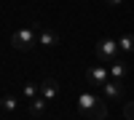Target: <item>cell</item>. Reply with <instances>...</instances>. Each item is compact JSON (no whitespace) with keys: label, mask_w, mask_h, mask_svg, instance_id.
Here are the masks:
<instances>
[{"label":"cell","mask_w":134,"mask_h":120,"mask_svg":"<svg viewBox=\"0 0 134 120\" xmlns=\"http://www.w3.org/2000/svg\"><path fill=\"white\" fill-rule=\"evenodd\" d=\"M35 43H38V32L32 27H21V29H16L14 35H11V46L16 51H30Z\"/></svg>","instance_id":"1"},{"label":"cell","mask_w":134,"mask_h":120,"mask_svg":"<svg viewBox=\"0 0 134 120\" xmlns=\"http://www.w3.org/2000/svg\"><path fill=\"white\" fill-rule=\"evenodd\" d=\"M118 40H110V37H105V40H99L97 43V59L99 61H105V64H113V61H118Z\"/></svg>","instance_id":"2"},{"label":"cell","mask_w":134,"mask_h":120,"mask_svg":"<svg viewBox=\"0 0 134 120\" xmlns=\"http://www.w3.org/2000/svg\"><path fill=\"white\" fill-rule=\"evenodd\" d=\"M110 80V70L107 67H102V64H97V67H91V70H86V83L88 85H102Z\"/></svg>","instance_id":"3"},{"label":"cell","mask_w":134,"mask_h":120,"mask_svg":"<svg viewBox=\"0 0 134 120\" xmlns=\"http://www.w3.org/2000/svg\"><path fill=\"white\" fill-rule=\"evenodd\" d=\"M99 102H102V99H99V96H97L94 91H83L81 96H78V112H81V115L86 117V115L91 112V110H94V107H97Z\"/></svg>","instance_id":"4"},{"label":"cell","mask_w":134,"mask_h":120,"mask_svg":"<svg viewBox=\"0 0 134 120\" xmlns=\"http://www.w3.org/2000/svg\"><path fill=\"white\" fill-rule=\"evenodd\" d=\"M102 93H105L107 102H118L121 96H124V85H121V80H113V78H110V80L102 85Z\"/></svg>","instance_id":"5"},{"label":"cell","mask_w":134,"mask_h":120,"mask_svg":"<svg viewBox=\"0 0 134 120\" xmlns=\"http://www.w3.org/2000/svg\"><path fill=\"white\" fill-rule=\"evenodd\" d=\"M57 93H59V83L54 80V78H46L40 83V96L46 102H51V99H57Z\"/></svg>","instance_id":"6"},{"label":"cell","mask_w":134,"mask_h":120,"mask_svg":"<svg viewBox=\"0 0 134 120\" xmlns=\"http://www.w3.org/2000/svg\"><path fill=\"white\" fill-rule=\"evenodd\" d=\"M126 75H129V64L126 61H113L110 64V78L113 80H124Z\"/></svg>","instance_id":"7"},{"label":"cell","mask_w":134,"mask_h":120,"mask_svg":"<svg viewBox=\"0 0 134 120\" xmlns=\"http://www.w3.org/2000/svg\"><path fill=\"white\" fill-rule=\"evenodd\" d=\"M38 43H40V46H46V48H51V46H57V43H59V35H57V32H51V29H40V32H38Z\"/></svg>","instance_id":"8"},{"label":"cell","mask_w":134,"mask_h":120,"mask_svg":"<svg viewBox=\"0 0 134 120\" xmlns=\"http://www.w3.org/2000/svg\"><path fill=\"white\" fill-rule=\"evenodd\" d=\"M86 117H88V120H105V117H107V104H105V102H99V104H97Z\"/></svg>","instance_id":"9"},{"label":"cell","mask_w":134,"mask_h":120,"mask_svg":"<svg viewBox=\"0 0 134 120\" xmlns=\"http://www.w3.org/2000/svg\"><path fill=\"white\" fill-rule=\"evenodd\" d=\"M118 48L124 51V53H129V56H131V53H134V35H124V37L118 40Z\"/></svg>","instance_id":"10"},{"label":"cell","mask_w":134,"mask_h":120,"mask_svg":"<svg viewBox=\"0 0 134 120\" xmlns=\"http://www.w3.org/2000/svg\"><path fill=\"white\" fill-rule=\"evenodd\" d=\"M21 93H24V99H38V93H40V85H35V83H24L21 85Z\"/></svg>","instance_id":"11"},{"label":"cell","mask_w":134,"mask_h":120,"mask_svg":"<svg viewBox=\"0 0 134 120\" xmlns=\"http://www.w3.org/2000/svg\"><path fill=\"white\" fill-rule=\"evenodd\" d=\"M43 110H46V99H43V96H38V99L30 102V112H32V115H40Z\"/></svg>","instance_id":"12"},{"label":"cell","mask_w":134,"mask_h":120,"mask_svg":"<svg viewBox=\"0 0 134 120\" xmlns=\"http://www.w3.org/2000/svg\"><path fill=\"white\" fill-rule=\"evenodd\" d=\"M0 107H3L5 112H14L16 110V99L14 96H3V99H0Z\"/></svg>","instance_id":"13"},{"label":"cell","mask_w":134,"mask_h":120,"mask_svg":"<svg viewBox=\"0 0 134 120\" xmlns=\"http://www.w3.org/2000/svg\"><path fill=\"white\" fill-rule=\"evenodd\" d=\"M124 115H126V120H134V102H129L124 107Z\"/></svg>","instance_id":"14"},{"label":"cell","mask_w":134,"mask_h":120,"mask_svg":"<svg viewBox=\"0 0 134 120\" xmlns=\"http://www.w3.org/2000/svg\"><path fill=\"white\" fill-rule=\"evenodd\" d=\"M105 3H107V5H121L124 0H105Z\"/></svg>","instance_id":"15"}]
</instances>
